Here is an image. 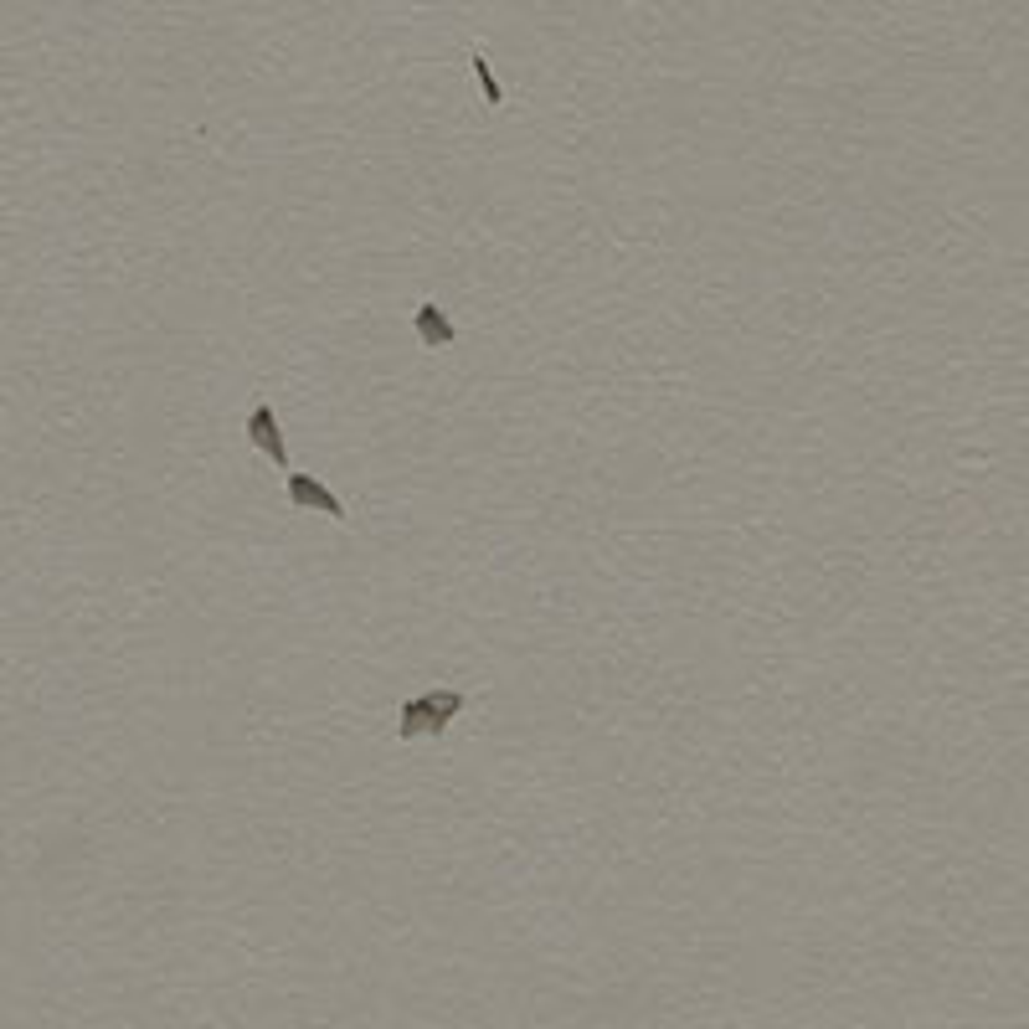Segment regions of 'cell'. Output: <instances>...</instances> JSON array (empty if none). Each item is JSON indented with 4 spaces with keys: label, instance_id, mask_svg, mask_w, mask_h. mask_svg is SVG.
<instances>
[{
    "label": "cell",
    "instance_id": "obj_1",
    "mask_svg": "<svg viewBox=\"0 0 1029 1029\" xmlns=\"http://www.w3.org/2000/svg\"><path fill=\"white\" fill-rule=\"evenodd\" d=\"M469 705L464 690H428V695H412L402 700L397 711V741H438L448 731V721Z\"/></svg>",
    "mask_w": 1029,
    "mask_h": 1029
},
{
    "label": "cell",
    "instance_id": "obj_2",
    "mask_svg": "<svg viewBox=\"0 0 1029 1029\" xmlns=\"http://www.w3.org/2000/svg\"><path fill=\"white\" fill-rule=\"evenodd\" d=\"M247 443H253L263 458H273V469L289 464V443H283V428H278V417H273V402H253V412H247Z\"/></svg>",
    "mask_w": 1029,
    "mask_h": 1029
},
{
    "label": "cell",
    "instance_id": "obj_3",
    "mask_svg": "<svg viewBox=\"0 0 1029 1029\" xmlns=\"http://www.w3.org/2000/svg\"><path fill=\"white\" fill-rule=\"evenodd\" d=\"M289 500H294L299 510H325L330 520H345V500H340V494H330L314 474H289Z\"/></svg>",
    "mask_w": 1029,
    "mask_h": 1029
},
{
    "label": "cell",
    "instance_id": "obj_4",
    "mask_svg": "<svg viewBox=\"0 0 1029 1029\" xmlns=\"http://www.w3.org/2000/svg\"><path fill=\"white\" fill-rule=\"evenodd\" d=\"M412 325H417V340H422V345H433V350H438V345H453V340H458L453 319H448V314H443V309H438L433 299H422V304H417Z\"/></svg>",
    "mask_w": 1029,
    "mask_h": 1029
},
{
    "label": "cell",
    "instance_id": "obj_5",
    "mask_svg": "<svg viewBox=\"0 0 1029 1029\" xmlns=\"http://www.w3.org/2000/svg\"><path fill=\"white\" fill-rule=\"evenodd\" d=\"M474 78H479V88H484V98H489V103H505V93H500V83H494L489 62H484V52H474Z\"/></svg>",
    "mask_w": 1029,
    "mask_h": 1029
}]
</instances>
